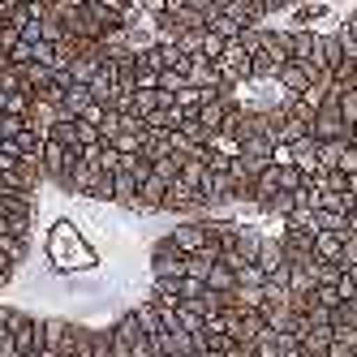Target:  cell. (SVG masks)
<instances>
[{
  "label": "cell",
  "instance_id": "52a82bcc",
  "mask_svg": "<svg viewBox=\"0 0 357 357\" xmlns=\"http://www.w3.org/2000/svg\"><path fill=\"white\" fill-rule=\"evenodd\" d=\"M259 267L267 275H275V271L289 267V254H284V245H280V237H263V245H259Z\"/></svg>",
  "mask_w": 357,
  "mask_h": 357
},
{
  "label": "cell",
  "instance_id": "8992f818",
  "mask_svg": "<svg viewBox=\"0 0 357 357\" xmlns=\"http://www.w3.org/2000/svg\"><path fill=\"white\" fill-rule=\"evenodd\" d=\"M344 241H349V233H314V259L340 267V259H344Z\"/></svg>",
  "mask_w": 357,
  "mask_h": 357
},
{
  "label": "cell",
  "instance_id": "30bf717a",
  "mask_svg": "<svg viewBox=\"0 0 357 357\" xmlns=\"http://www.w3.org/2000/svg\"><path fill=\"white\" fill-rule=\"evenodd\" d=\"M237 289H267V271L259 263H245L237 271Z\"/></svg>",
  "mask_w": 357,
  "mask_h": 357
},
{
  "label": "cell",
  "instance_id": "e0dca14e",
  "mask_svg": "<svg viewBox=\"0 0 357 357\" xmlns=\"http://www.w3.org/2000/svg\"><path fill=\"white\" fill-rule=\"evenodd\" d=\"M353 305H357V301H353Z\"/></svg>",
  "mask_w": 357,
  "mask_h": 357
},
{
  "label": "cell",
  "instance_id": "9a60e30c",
  "mask_svg": "<svg viewBox=\"0 0 357 357\" xmlns=\"http://www.w3.org/2000/svg\"><path fill=\"white\" fill-rule=\"evenodd\" d=\"M349 194H353V198H357V176H349Z\"/></svg>",
  "mask_w": 357,
  "mask_h": 357
},
{
  "label": "cell",
  "instance_id": "7a4b0ae2",
  "mask_svg": "<svg viewBox=\"0 0 357 357\" xmlns=\"http://www.w3.org/2000/svg\"><path fill=\"white\" fill-rule=\"evenodd\" d=\"M215 233H220V220H181L168 233V241L185 254V259H194V254H207L215 245ZM220 250V245H215Z\"/></svg>",
  "mask_w": 357,
  "mask_h": 357
},
{
  "label": "cell",
  "instance_id": "4fadbf2b",
  "mask_svg": "<svg viewBox=\"0 0 357 357\" xmlns=\"http://www.w3.org/2000/svg\"><path fill=\"white\" fill-rule=\"evenodd\" d=\"M344 280H349V284L357 289V267H349V271H344Z\"/></svg>",
  "mask_w": 357,
  "mask_h": 357
},
{
  "label": "cell",
  "instance_id": "5bb4252c",
  "mask_svg": "<svg viewBox=\"0 0 357 357\" xmlns=\"http://www.w3.org/2000/svg\"><path fill=\"white\" fill-rule=\"evenodd\" d=\"M39 357H65V353H61V349H43Z\"/></svg>",
  "mask_w": 357,
  "mask_h": 357
},
{
  "label": "cell",
  "instance_id": "8fae6325",
  "mask_svg": "<svg viewBox=\"0 0 357 357\" xmlns=\"http://www.w3.org/2000/svg\"><path fill=\"white\" fill-rule=\"evenodd\" d=\"M340 116H344V125L353 130V121H357V86H340Z\"/></svg>",
  "mask_w": 357,
  "mask_h": 357
},
{
  "label": "cell",
  "instance_id": "6da1fadb",
  "mask_svg": "<svg viewBox=\"0 0 357 357\" xmlns=\"http://www.w3.org/2000/svg\"><path fill=\"white\" fill-rule=\"evenodd\" d=\"M47 254H52V263L61 271H73V267H95V254L82 245L78 228L73 224H56L52 237H47Z\"/></svg>",
  "mask_w": 357,
  "mask_h": 357
},
{
  "label": "cell",
  "instance_id": "ba28073f",
  "mask_svg": "<svg viewBox=\"0 0 357 357\" xmlns=\"http://www.w3.org/2000/svg\"><path fill=\"white\" fill-rule=\"evenodd\" d=\"M207 289L233 297V293H237V271L228 267V263H215V267H211V275H207Z\"/></svg>",
  "mask_w": 357,
  "mask_h": 357
},
{
  "label": "cell",
  "instance_id": "3957f363",
  "mask_svg": "<svg viewBox=\"0 0 357 357\" xmlns=\"http://www.w3.org/2000/svg\"><path fill=\"white\" fill-rule=\"evenodd\" d=\"M151 275L155 280H185V254L168 237H160L155 250H151Z\"/></svg>",
  "mask_w": 357,
  "mask_h": 357
},
{
  "label": "cell",
  "instance_id": "2e32d148",
  "mask_svg": "<svg viewBox=\"0 0 357 357\" xmlns=\"http://www.w3.org/2000/svg\"><path fill=\"white\" fill-rule=\"evenodd\" d=\"M26 357H39V353H26Z\"/></svg>",
  "mask_w": 357,
  "mask_h": 357
},
{
  "label": "cell",
  "instance_id": "9c48e42d",
  "mask_svg": "<svg viewBox=\"0 0 357 357\" xmlns=\"http://www.w3.org/2000/svg\"><path fill=\"white\" fill-rule=\"evenodd\" d=\"M69 319H43V349H65Z\"/></svg>",
  "mask_w": 357,
  "mask_h": 357
},
{
  "label": "cell",
  "instance_id": "5b68a950",
  "mask_svg": "<svg viewBox=\"0 0 357 357\" xmlns=\"http://www.w3.org/2000/svg\"><path fill=\"white\" fill-rule=\"evenodd\" d=\"M13 344H17V353L26 357V353H43V319H26L17 331H13Z\"/></svg>",
  "mask_w": 357,
  "mask_h": 357
},
{
  "label": "cell",
  "instance_id": "277c9868",
  "mask_svg": "<svg viewBox=\"0 0 357 357\" xmlns=\"http://www.w3.org/2000/svg\"><path fill=\"white\" fill-rule=\"evenodd\" d=\"M289 61L314 65V61H319V31H301V26H293V31H289Z\"/></svg>",
  "mask_w": 357,
  "mask_h": 357
},
{
  "label": "cell",
  "instance_id": "7c38bea8",
  "mask_svg": "<svg viewBox=\"0 0 357 357\" xmlns=\"http://www.w3.org/2000/svg\"><path fill=\"white\" fill-rule=\"evenodd\" d=\"M340 267H344V271L357 267V228H349V241H344V259H340Z\"/></svg>",
  "mask_w": 357,
  "mask_h": 357
}]
</instances>
